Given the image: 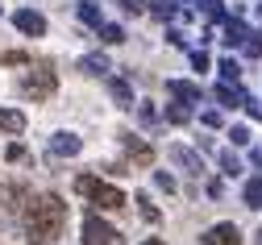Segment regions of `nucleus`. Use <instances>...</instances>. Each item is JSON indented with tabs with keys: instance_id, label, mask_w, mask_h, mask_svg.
<instances>
[{
	"instance_id": "f257e3e1",
	"label": "nucleus",
	"mask_w": 262,
	"mask_h": 245,
	"mask_svg": "<svg viewBox=\"0 0 262 245\" xmlns=\"http://www.w3.org/2000/svg\"><path fill=\"white\" fill-rule=\"evenodd\" d=\"M67 225V204H62L54 191L29 199V237L34 241H54Z\"/></svg>"
},
{
	"instance_id": "f03ea898",
	"label": "nucleus",
	"mask_w": 262,
	"mask_h": 245,
	"mask_svg": "<svg viewBox=\"0 0 262 245\" xmlns=\"http://www.w3.org/2000/svg\"><path fill=\"white\" fill-rule=\"evenodd\" d=\"M54 87H58V79H54L50 66H38V71H29V75L21 79V92H25V96H34V100H50Z\"/></svg>"
},
{
	"instance_id": "7ed1b4c3",
	"label": "nucleus",
	"mask_w": 262,
	"mask_h": 245,
	"mask_svg": "<svg viewBox=\"0 0 262 245\" xmlns=\"http://www.w3.org/2000/svg\"><path fill=\"white\" fill-rule=\"evenodd\" d=\"M83 245H125V237H121L108 220L88 216V220H83Z\"/></svg>"
},
{
	"instance_id": "20e7f679",
	"label": "nucleus",
	"mask_w": 262,
	"mask_h": 245,
	"mask_svg": "<svg viewBox=\"0 0 262 245\" xmlns=\"http://www.w3.org/2000/svg\"><path fill=\"white\" fill-rule=\"evenodd\" d=\"M13 25L25 33V38H42V33H46V17L34 13V9H17L13 13Z\"/></svg>"
},
{
	"instance_id": "39448f33",
	"label": "nucleus",
	"mask_w": 262,
	"mask_h": 245,
	"mask_svg": "<svg viewBox=\"0 0 262 245\" xmlns=\"http://www.w3.org/2000/svg\"><path fill=\"white\" fill-rule=\"evenodd\" d=\"M92 204H100L104 212H113V208H125V191H121V187H113V183H96Z\"/></svg>"
},
{
	"instance_id": "423d86ee",
	"label": "nucleus",
	"mask_w": 262,
	"mask_h": 245,
	"mask_svg": "<svg viewBox=\"0 0 262 245\" xmlns=\"http://www.w3.org/2000/svg\"><path fill=\"white\" fill-rule=\"evenodd\" d=\"M171 162H179L187 174H204V158L195 150H187V146H171Z\"/></svg>"
},
{
	"instance_id": "0eeeda50",
	"label": "nucleus",
	"mask_w": 262,
	"mask_h": 245,
	"mask_svg": "<svg viewBox=\"0 0 262 245\" xmlns=\"http://www.w3.org/2000/svg\"><path fill=\"white\" fill-rule=\"evenodd\" d=\"M204 245H242V233L237 225H212L204 233Z\"/></svg>"
},
{
	"instance_id": "6e6552de",
	"label": "nucleus",
	"mask_w": 262,
	"mask_h": 245,
	"mask_svg": "<svg viewBox=\"0 0 262 245\" xmlns=\"http://www.w3.org/2000/svg\"><path fill=\"white\" fill-rule=\"evenodd\" d=\"M50 150H54L58 158H75V154L83 150V142H79L75 133H54V137H50Z\"/></svg>"
},
{
	"instance_id": "1a4fd4ad",
	"label": "nucleus",
	"mask_w": 262,
	"mask_h": 245,
	"mask_svg": "<svg viewBox=\"0 0 262 245\" xmlns=\"http://www.w3.org/2000/svg\"><path fill=\"white\" fill-rule=\"evenodd\" d=\"M0 129L5 133H25V113H17V108H0Z\"/></svg>"
},
{
	"instance_id": "9d476101",
	"label": "nucleus",
	"mask_w": 262,
	"mask_h": 245,
	"mask_svg": "<svg viewBox=\"0 0 262 245\" xmlns=\"http://www.w3.org/2000/svg\"><path fill=\"white\" fill-rule=\"evenodd\" d=\"M79 71L83 75H108V58L104 54H83L79 58Z\"/></svg>"
},
{
	"instance_id": "9b49d317",
	"label": "nucleus",
	"mask_w": 262,
	"mask_h": 245,
	"mask_svg": "<svg viewBox=\"0 0 262 245\" xmlns=\"http://www.w3.org/2000/svg\"><path fill=\"white\" fill-rule=\"evenodd\" d=\"M108 92H113V100L121 104V108H134V87H129L125 79H108Z\"/></svg>"
},
{
	"instance_id": "f8f14e48",
	"label": "nucleus",
	"mask_w": 262,
	"mask_h": 245,
	"mask_svg": "<svg viewBox=\"0 0 262 245\" xmlns=\"http://www.w3.org/2000/svg\"><path fill=\"white\" fill-rule=\"evenodd\" d=\"M167 92H171L175 100H200V87H195V83H183V79H171Z\"/></svg>"
},
{
	"instance_id": "ddd939ff",
	"label": "nucleus",
	"mask_w": 262,
	"mask_h": 245,
	"mask_svg": "<svg viewBox=\"0 0 262 245\" xmlns=\"http://www.w3.org/2000/svg\"><path fill=\"white\" fill-rule=\"evenodd\" d=\"M79 21L92 25V29H100V25H104V21H100V9H96L92 0H79Z\"/></svg>"
},
{
	"instance_id": "4468645a",
	"label": "nucleus",
	"mask_w": 262,
	"mask_h": 245,
	"mask_svg": "<svg viewBox=\"0 0 262 245\" xmlns=\"http://www.w3.org/2000/svg\"><path fill=\"white\" fill-rule=\"evenodd\" d=\"M125 150L134 154L138 162H150V146H146V142H134V137H125Z\"/></svg>"
},
{
	"instance_id": "2eb2a0df",
	"label": "nucleus",
	"mask_w": 262,
	"mask_h": 245,
	"mask_svg": "<svg viewBox=\"0 0 262 245\" xmlns=\"http://www.w3.org/2000/svg\"><path fill=\"white\" fill-rule=\"evenodd\" d=\"M100 38H104L108 46H121V42H125V29H121V25H100Z\"/></svg>"
},
{
	"instance_id": "dca6fc26",
	"label": "nucleus",
	"mask_w": 262,
	"mask_h": 245,
	"mask_svg": "<svg viewBox=\"0 0 262 245\" xmlns=\"http://www.w3.org/2000/svg\"><path fill=\"white\" fill-rule=\"evenodd\" d=\"M246 204H250V208H262V179L246 183Z\"/></svg>"
},
{
	"instance_id": "f3484780",
	"label": "nucleus",
	"mask_w": 262,
	"mask_h": 245,
	"mask_svg": "<svg viewBox=\"0 0 262 245\" xmlns=\"http://www.w3.org/2000/svg\"><path fill=\"white\" fill-rule=\"evenodd\" d=\"M216 100H221V104H233V100H242V104H246V96H242L237 87H229V83H225V87H216Z\"/></svg>"
},
{
	"instance_id": "a211bd4d",
	"label": "nucleus",
	"mask_w": 262,
	"mask_h": 245,
	"mask_svg": "<svg viewBox=\"0 0 262 245\" xmlns=\"http://www.w3.org/2000/svg\"><path fill=\"white\" fill-rule=\"evenodd\" d=\"M167 121H171V125H183V121H187V108H183V104H171V108H167Z\"/></svg>"
},
{
	"instance_id": "6ab92c4d",
	"label": "nucleus",
	"mask_w": 262,
	"mask_h": 245,
	"mask_svg": "<svg viewBox=\"0 0 262 245\" xmlns=\"http://www.w3.org/2000/svg\"><path fill=\"white\" fill-rule=\"evenodd\" d=\"M221 166H225V174H237V170H242V162H237L233 154H221Z\"/></svg>"
},
{
	"instance_id": "aec40b11",
	"label": "nucleus",
	"mask_w": 262,
	"mask_h": 245,
	"mask_svg": "<svg viewBox=\"0 0 262 245\" xmlns=\"http://www.w3.org/2000/svg\"><path fill=\"white\" fill-rule=\"evenodd\" d=\"M221 71H225V79H237V71H242V66H237L233 58H225V62H221Z\"/></svg>"
},
{
	"instance_id": "412c9836",
	"label": "nucleus",
	"mask_w": 262,
	"mask_h": 245,
	"mask_svg": "<svg viewBox=\"0 0 262 245\" xmlns=\"http://www.w3.org/2000/svg\"><path fill=\"white\" fill-rule=\"evenodd\" d=\"M191 66H195V71H208V54L195 50V54H191Z\"/></svg>"
},
{
	"instance_id": "4be33fe9",
	"label": "nucleus",
	"mask_w": 262,
	"mask_h": 245,
	"mask_svg": "<svg viewBox=\"0 0 262 245\" xmlns=\"http://www.w3.org/2000/svg\"><path fill=\"white\" fill-rule=\"evenodd\" d=\"M5 158H9V162H21V158H25V146H17V142H13V146L5 150Z\"/></svg>"
},
{
	"instance_id": "5701e85b",
	"label": "nucleus",
	"mask_w": 262,
	"mask_h": 245,
	"mask_svg": "<svg viewBox=\"0 0 262 245\" xmlns=\"http://www.w3.org/2000/svg\"><path fill=\"white\" fill-rule=\"evenodd\" d=\"M229 137H233V146H246V142H250V129H242V125H237Z\"/></svg>"
},
{
	"instance_id": "b1692460",
	"label": "nucleus",
	"mask_w": 262,
	"mask_h": 245,
	"mask_svg": "<svg viewBox=\"0 0 262 245\" xmlns=\"http://www.w3.org/2000/svg\"><path fill=\"white\" fill-rule=\"evenodd\" d=\"M113 5H121L125 13H142V0H113Z\"/></svg>"
},
{
	"instance_id": "393cba45",
	"label": "nucleus",
	"mask_w": 262,
	"mask_h": 245,
	"mask_svg": "<svg viewBox=\"0 0 262 245\" xmlns=\"http://www.w3.org/2000/svg\"><path fill=\"white\" fill-rule=\"evenodd\" d=\"M0 62H13V66H17V62H25V54H21V50H5V54H0Z\"/></svg>"
},
{
	"instance_id": "a878e982",
	"label": "nucleus",
	"mask_w": 262,
	"mask_h": 245,
	"mask_svg": "<svg viewBox=\"0 0 262 245\" xmlns=\"http://www.w3.org/2000/svg\"><path fill=\"white\" fill-rule=\"evenodd\" d=\"M154 183H158L162 191H175V179H171V174H154Z\"/></svg>"
},
{
	"instance_id": "bb28decb",
	"label": "nucleus",
	"mask_w": 262,
	"mask_h": 245,
	"mask_svg": "<svg viewBox=\"0 0 262 245\" xmlns=\"http://www.w3.org/2000/svg\"><path fill=\"white\" fill-rule=\"evenodd\" d=\"M204 9L208 13H221V0H204Z\"/></svg>"
},
{
	"instance_id": "cd10ccee",
	"label": "nucleus",
	"mask_w": 262,
	"mask_h": 245,
	"mask_svg": "<svg viewBox=\"0 0 262 245\" xmlns=\"http://www.w3.org/2000/svg\"><path fill=\"white\" fill-rule=\"evenodd\" d=\"M142 245H167V241H162V237H150V241H142Z\"/></svg>"
}]
</instances>
